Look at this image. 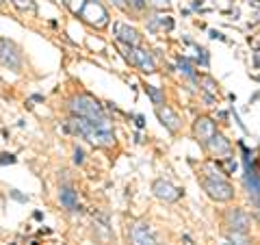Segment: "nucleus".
<instances>
[{"instance_id": "1", "label": "nucleus", "mask_w": 260, "mask_h": 245, "mask_svg": "<svg viewBox=\"0 0 260 245\" xmlns=\"http://www.w3.org/2000/svg\"><path fill=\"white\" fill-rule=\"evenodd\" d=\"M70 111L74 117H85L89 121H93V124L98 126H104V128H113L111 121L107 119V115H104V109L98 104V100L93 96L89 94H78L70 100Z\"/></svg>"}, {"instance_id": "2", "label": "nucleus", "mask_w": 260, "mask_h": 245, "mask_svg": "<svg viewBox=\"0 0 260 245\" xmlns=\"http://www.w3.org/2000/svg\"><path fill=\"white\" fill-rule=\"evenodd\" d=\"M202 187H204V191L217 202H230L234 198L232 185L221 176V171H215L213 167L204 169V174H202Z\"/></svg>"}, {"instance_id": "3", "label": "nucleus", "mask_w": 260, "mask_h": 245, "mask_svg": "<svg viewBox=\"0 0 260 245\" xmlns=\"http://www.w3.org/2000/svg\"><path fill=\"white\" fill-rule=\"evenodd\" d=\"M80 18H83L89 26H93V28H104L109 24L107 9H104L100 3H95V0H87L85 9L80 11Z\"/></svg>"}, {"instance_id": "4", "label": "nucleus", "mask_w": 260, "mask_h": 245, "mask_svg": "<svg viewBox=\"0 0 260 245\" xmlns=\"http://www.w3.org/2000/svg\"><path fill=\"white\" fill-rule=\"evenodd\" d=\"M0 63H3L5 68L13 70V72H20L22 70L20 48L15 46L11 39H7V37H0Z\"/></svg>"}, {"instance_id": "5", "label": "nucleus", "mask_w": 260, "mask_h": 245, "mask_svg": "<svg viewBox=\"0 0 260 245\" xmlns=\"http://www.w3.org/2000/svg\"><path fill=\"white\" fill-rule=\"evenodd\" d=\"M124 56H126V61H130L133 65H137V68H139L141 72H148V74L156 72V63H154L152 54H150L148 50H143V48H130V46H126Z\"/></svg>"}, {"instance_id": "6", "label": "nucleus", "mask_w": 260, "mask_h": 245, "mask_svg": "<svg viewBox=\"0 0 260 245\" xmlns=\"http://www.w3.org/2000/svg\"><path fill=\"white\" fill-rule=\"evenodd\" d=\"M128 239H130V245H158L148 222H135L128 230Z\"/></svg>"}, {"instance_id": "7", "label": "nucleus", "mask_w": 260, "mask_h": 245, "mask_svg": "<svg viewBox=\"0 0 260 245\" xmlns=\"http://www.w3.org/2000/svg\"><path fill=\"white\" fill-rule=\"evenodd\" d=\"M245 187H247V193H249L251 202L256 204V208H260V178H258V171L251 167L247 150H245Z\"/></svg>"}, {"instance_id": "8", "label": "nucleus", "mask_w": 260, "mask_h": 245, "mask_svg": "<svg viewBox=\"0 0 260 245\" xmlns=\"http://www.w3.org/2000/svg\"><path fill=\"white\" fill-rule=\"evenodd\" d=\"M85 139L91 145H98V148H109V145L115 143V133H113V128H104V126L93 124V128L89 130V135Z\"/></svg>"}, {"instance_id": "9", "label": "nucleus", "mask_w": 260, "mask_h": 245, "mask_svg": "<svg viewBox=\"0 0 260 245\" xmlns=\"http://www.w3.org/2000/svg\"><path fill=\"white\" fill-rule=\"evenodd\" d=\"M225 224L234 232H245V234H249L251 219H249V215L245 213V210L232 208V210H228V215H225Z\"/></svg>"}, {"instance_id": "10", "label": "nucleus", "mask_w": 260, "mask_h": 245, "mask_svg": "<svg viewBox=\"0 0 260 245\" xmlns=\"http://www.w3.org/2000/svg\"><path fill=\"white\" fill-rule=\"evenodd\" d=\"M113 30H115V37H117V42H121L124 46H130V48H137L141 42V35L137 33L135 28H130L128 24L124 22H115L113 24Z\"/></svg>"}, {"instance_id": "11", "label": "nucleus", "mask_w": 260, "mask_h": 245, "mask_svg": "<svg viewBox=\"0 0 260 245\" xmlns=\"http://www.w3.org/2000/svg\"><path fill=\"white\" fill-rule=\"evenodd\" d=\"M152 191L154 195L160 200V202H176L178 198H180V189H176V187L169 182V180H154L152 185Z\"/></svg>"}, {"instance_id": "12", "label": "nucleus", "mask_w": 260, "mask_h": 245, "mask_svg": "<svg viewBox=\"0 0 260 245\" xmlns=\"http://www.w3.org/2000/svg\"><path fill=\"white\" fill-rule=\"evenodd\" d=\"M217 133V124L210 117H198L195 119V124H193V135L198 141L202 143H206L210 137H213Z\"/></svg>"}, {"instance_id": "13", "label": "nucleus", "mask_w": 260, "mask_h": 245, "mask_svg": "<svg viewBox=\"0 0 260 245\" xmlns=\"http://www.w3.org/2000/svg\"><path fill=\"white\" fill-rule=\"evenodd\" d=\"M156 115L160 119V124L167 130H172V133H176V130L180 128V117H178L169 107H156Z\"/></svg>"}, {"instance_id": "14", "label": "nucleus", "mask_w": 260, "mask_h": 245, "mask_svg": "<svg viewBox=\"0 0 260 245\" xmlns=\"http://www.w3.org/2000/svg\"><path fill=\"white\" fill-rule=\"evenodd\" d=\"M204 145L208 148V152L217 154V157H221V154H230V141H228L221 133H215Z\"/></svg>"}, {"instance_id": "15", "label": "nucleus", "mask_w": 260, "mask_h": 245, "mask_svg": "<svg viewBox=\"0 0 260 245\" xmlns=\"http://www.w3.org/2000/svg\"><path fill=\"white\" fill-rule=\"evenodd\" d=\"M59 200H61L63 206L70 210V213H76V210H80V206H78V195H76V191L72 189V187H68V185L61 187Z\"/></svg>"}, {"instance_id": "16", "label": "nucleus", "mask_w": 260, "mask_h": 245, "mask_svg": "<svg viewBox=\"0 0 260 245\" xmlns=\"http://www.w3.org/2000/svg\"><path fill=\"white\" fill-rule=\"evenodd\" d=\"M93 230H95V236L100 239V243H111V226H109V219L107 215H100V217H95V222H93Z\"/></svg>"}, {"instance_id": "17", "label": "nucleus", "mask_w": 260, "mask_h": 245, "mask_svg": "<svg viewBox=\"0 0 260 245\" xmlns=\"http://www.w3.org/2000/svg\"><path fill=\"white\" fill-rule=\"evenodd\" d=\"M13 7L18 11L22 13H30V15H35L37 13V5H35V0H11Z\"/></svg>"}, {"instance_id": "18", "label": "nucleus", "mask_w": 260, "mask_h": 245, "mask_svg": "<svg viewBox=\"0 0 260 245\" xmlns=\"http://www.w3.org/2000/svg\"><path fill=\"white\" fill-rule=\"evenodd\" d=\"M145 94H148V96L152 98V102L156 104V107H162V104H165V94H162L158 87H154V85H145Z\"/></svg>"}, {"instance_id": "19", "label": "nucleus", "mask_w": 260, "mask_h": 245, "mask_svg": "<svg viewBox=\"0 0 260 245\" xmlns=\"http://www.w3.org/2000/svg\"><path fill=\"white\" fill-rule=\"evenodd\" d=\"M178 63H180V72H182V74L189 76L191 80H195V70H193L191 61L186 59V56H178Z\"/></svg>"}, {"instance_id": "20", "label": "nucleus", "mask_w": 260, "mask_h": 245, "mask_svg": "<svg viewBox=\"0 0 260 245\" xmlns=\"http://www.w3.org/2000/svg\"><path fill=\"white\" fill-rule=\"evenodd\" d=\"M228 241H230L232 245H249V239H247L245 232H234V230H230V232H228Z\"/></svg>"}, {"instance_id": "21", "label": "nucleus", "mask_w": 260, "mask_h": 245, "mask_svg": "<svg viewBox=\"0 0 260 245\" xmlns=\"http://www.w3.org/2000/svg\"><path fill=\"white\" fill-rule=\"evenodd\" d=\"M63 5L68 7L74 15H80V11H83L85 5H87V0H63Z\"/></svg>"}, {"instance_id": "22", "label": "nucleus", "mask_w": 260, "mask_h": 245, "mask_svg": "<svg viewBox=\"0 0 260 245\" xmlns=\"http://www.w3.org/2000/svg\"><path fill=\"white\" fill-rule=\"evenodd\" d=\"M223 167H225V174H234V171H237V163H234L232 157H228L223 161Z\"/></svg>"}, {"instance_id": "23", "label": "nucleus", "mask_w": 260, "mask_h": 245, "mask_svg": "<svg viewBox=\"0 0 260 245\" xmlns=\"http://www.w3.org/2000/svg\"><path fill=\"white\" fill-rule=\"evenodd\" d=\"M15 161H18V159H15V154H0V165H13V163Z\"/></svg>"}, {"instance_id": "24", "label": "nucleus", "mask_w": 260, "mask_h": 245, "mask_svg": "<svg viewBox=\"0 0 260 245\" xmlns=\"http://www.w3.org/2000/svg\"><path fill=\"white\" fill-rule=\"evenodd\" d=\"M158 28H167V30H172L174 28V20L172 18H158Z\"/></svg>"}, {"instance_id": "25", "label": "nucleus", "mask_w": 260, "mask_h": 245, "mask_svg": "<svg viewBox=\"0 0 260 245\" xmlns=\"http://www.w3.org/2000/svg\"><path fill=\"white\" fill-rule=\"evenodd\" d=\"M74 163H78V165H83V163H85V150L83 148L74 150Z\"/></svg>"}, {"instance_id": "26", "label": "nucleus", "mask_w": 260, "mask_h": 245, "mask_svg": "<svg viewBox=\"0 0 260 245\" xmlns=\"http://www.w3.org/2000/svg\"><path fill=\"white\" fill-rule=\"evenodd\" d=\"M9 195H11L13 200H18V202H28V195H22L18 189H11V191H9Z\"/></svg>"}, {"instance_id": "27", "label": "nucleus", "mask_w": 260, "mask_h": 245, "mask_svg": "<svg viewBox=\"0 0 260 245\" xmlns=\"http://www.w3.org/2000/svg\"><path fill=\"white\" fill-rule=\"evenodd\" d=\"M204 85H206L208 91H217V85H215V80H213V78H204Z\"/></svg>"}, {"instance_id": "28", "label": "nucleus", "mask_w": 260, "mask_h": 245, "mask_svg": "<svg viewBox=\"0 0 260 245\" xmlns=\"http://www.w3.org/2000/svg\"><path fill=\"white\" fill-rule=\"evenodd\" d=\"M154 7H169V0H150Z\"/></svg>"}, {"instance_id": "29", "label": "nucleus", "mask_w": 260, "mask_h": 245, "mask_svg": "<svg viewBox=\"0 0 260 245\" xmlns=\"http://www.w3.org/2000/svg\"><path fill=\"white\" fill-rule=\"evenodd\" d=\"M210 37H213V39H225V37H223L219 30H210Z\"/></svg>"}, {"instance_id": "30", "label": "nucleus", "mask_w": 260, "mask_h": 245, "mask_svg": "<svg viewBox=\"0 0 260 245\" xmlns=\"http://www.w3.org/2000/svg\"><path fill=\"white\" fill-rule=\"evenodd\" d=\"M135 124L139 126V128H143V126H145V119H143V115H137V121H135Z\"/></svg>"}, {"instance_id": "31", "label": "nucleus", "mask_w": 260, "mask_h": 245, "mask_svg": "<svg viewBox=\"0 0 260 245\" xmlns=\"http://www.w3.org/2000/svg\"><path fill=\"white\" fill-rule=\"evenodd\" d=\"M221 245H232V243H230V241H228V243H221Z\"/></svg>"}, {"instance_id": "32", "label": "nucleus", "mask_w": 260, "mask_h": 245, "mask_svg": "<svg viewBox=\"0 0 260 245\" xmlns=\"http://www.w3.org/2000/svg\"><path fill=\"white\" fill-rule=\"evenodd\" d=\"M3 3H5V0H0V7H3Z\"/></svg>"}, {"instance_id": "33", "label": "nucleus", "mask_w": 260, "mask_h": 245, "mask_svg": "<svg viewBox=\"0 0 260 245\" xmlns=\"http://www.w3.org/2000/svg\"><path fill=\"white\" fill-rule=\"evenodd\" d=\"M113 3H119V0H113Z\"/></svg>"}]
</instances>
